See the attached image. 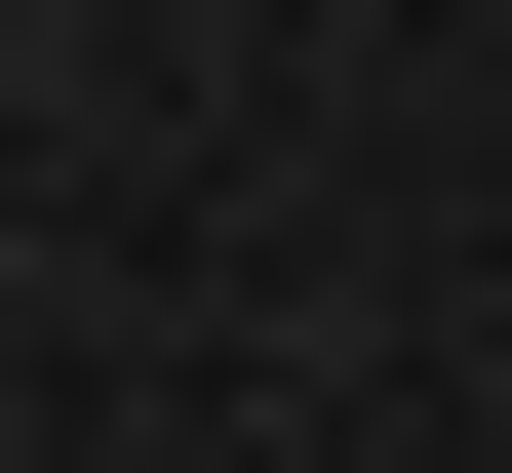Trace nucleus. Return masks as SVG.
<instances>
[]
</instances>
